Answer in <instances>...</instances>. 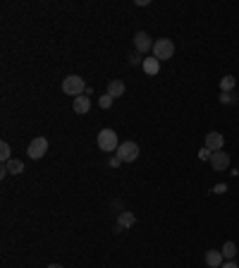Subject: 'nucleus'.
<instances>
[{
	"label": "nucleus",
	"instance_id": "f257e3e1",
	"mask_svg": "<svg viewBox=\"0 0 239 268\" xmlns=\"http://www.w3.org/2000/svg\"><path fill=\"white\" fill-rule=\"evenodd\" d=\"M98 148H101L103 153H115L117 151V146H119V141H117V134L112 130H101L98 132Z\"/></svg>",
	"mask_w": 239,
	"mask_h": 268
},
{
	"label": "nucleus",
	"instance_id": "f03ea898",
	"mask_svg": "<svg viewBox=\"0 0 239 268\" xmlns=\"http://www.w3.org/2000/svg\"><path fill=\"white\" fill-rule=\"evenodd\" d=\"M63 91L65 96H84V91H86V84H84L82 77H77V74H70V77H65L63 82Z\"/></svg>",
	"mask_w": 239,
	"mask_h": 268
},
{
	"label": "nucleus",
	"instance_id": "7ed1b4c3",
	"mask_svg": "<svg viewBox=\"0 0 239 268\" xmlns=\"http://www.w3.org/2000/svg\"><path fill=\"white\" fill-rule=\"evenodd\" d=\"M151 53H153V58L160 60V63H163V60H170V58L175 56V43H172L170 38H158L156 43H153V50H151Z\"/></svg>",
	"mask_w": 239,
	"mask_h": 268
},
{
	"label": "nucleus",
	"instance_id": "20e7f679",
	"mask_svg": "<svg viewBox=\"0 0 239 268\" xmlns=\"http://www.w3.org/2000/svg\"><path fill=\"white\" fill-rule=\"evenodd\" d=\"M115 156H117L122 163H134V160L139 158V144H134V141L119 144L117 151H115Z\"/></svg>",
	"mask_w": 239,
	"mask_h": 268
},
{
	"label": "nucleus",
	"instance_id": "39448f33",
	"mask_svg": "<svg viewBox=\"0 0 239 268\" xmlns=\"http://www.w3.org/2000/svg\"><path fill=\"white\" fill-rule=\"evenodd\" d=\"M48 153V139L46 137H36L27 148V156L31 160H38V158H43Z\"/></svg>",
	"mask_w": 239,
	"mask_h": 268
},
{
	"label": "nucleus",
	"instance_id": "423d86ee",
	"mask_svg": "<svg viewBox=\"0 0 239 268\" xmlns=\"http://www.w3.org/2000/svg\"><path fill=\"white\" fill-rule=\"evenodd\" d=\"M153 43H156V41H151V36H148L146 31H137V34H134V48H137L139 56L153 50Z\"/></svg>",
	"mask_w": 239,
	"mask_h": 268
},
{
	"label": "nucleus",
	"instance_id": "0eeeda50",
	"mask_svg": "<svg viewBox=\"0 0 239 268\" xmlns=\"http://www.w3.org/2000/svg\"><path fill=\"white\" fill-rule=\"evenodd\" d=\"M211 168L213 170H218V173H222V170L230 168V156L225 153V148H222V151H215V153L211 156Z\"/></svg>",
	"mask_w": 239,
	"mask_h": 268
},
{
	"label": "nucleus",
	"instance_id": "6e6552de",
	"mask_svg": "<svg viewBox=\"0 0 239 268\" xmlns=\"http://www.w3.org/2000/svg\"><path fill=\"white\" fill-rule=\"evenodd\" d=\"M206 148L213 151V153L225 148V139H222L220 132H208V134H206Z\"/></svg>",
	"mask_w": 239,
	"mask_h": 268
},
{
	"label": "nucleus",
	"instance_id": "1a4fd4ad",
	"mask_svg": "<svg viewBox=\"0 0 239 268\" xmlns=\"http://www.w3.org/2000/svg\"><path fill=\"white\" fill-rule=\"evenodd\" d=\"M137 223V218H134V213L132 211H122L117 216V228H115V232H122V230H129L132 225Z\"/></svg>",
	"mask_w": 239,
	"mask_h": 268
},
{
	"label": "nucleus",
	"instance_id": "9d476101",
	"mask_svg": "<svg viewBox=\"0 0 239 268\" xmlns=\"http://www.w3.org/2000/svg\"><path fill=\"white\" fill-rule=\"evenodd\" d=\"M72 108L77 115H86V113L91 111V98L89 96H77L72 101Z\"/></svg>",
	"mask_w": 239,
	"mask_h": 268
},
{
	"label": "nucleus",
	"instance_id": "9b49d317",
	"mask_svg": "<svg viewBox=\"0 0 239 268\" xmlns=\"http://www.w3.org/2000/svg\"><path fill=\"white\" fill-rule=\"evenodd\" d=\"M8 173H12V175H19V173H24V163H22L19 158H12V160H8V163H3V170H0V175H8Z\"/></svg>",
	"mask_w": 239,
	"mask_h": 268
},
{
	"label": "nucleus",
	"instance_id": "f8f14e48",
	"mask_svg": "<svg viewBox=\"0 0 239 268\" xmlns=\"http://www.w3.org/2000/svg\"><path fill=\"white\" fill-rule=\"evenodd\" d=\"M225 256H222V251L220 249H211V251H206V266H211V268H220L222 263H225Z\"/></svg>",
	"mask_w": 239,
	"mask_h": 268
},
{
	"label": "nucleus",
	"instance_id": "ddd939ff",
	"mask_svg": "<svg viewBox=\"0 0 239 268\" xmlns=\"http://www.w3.org/2000/svg\"><path fill=\"white\" fill-rule=\"evenodd\" d=\"M141 67H144V72L146 74H158L160 72V60H156V58L151 56V58H144V63H141Z\"/></svg>",
	"mask_w": 239,
	"mask_h": 268
},
{
	"label": "nucleus",
	"instance_id": "4468645a",
	"mask_svg": "<svg viewBox=\"0 0 239 268\" xmlns=\"http://www.w3.org/2000/svg\"><path fill=\"white\" fill-rule=\"evenodd\" d=\"M125 89H127V86H125V82H122V79H112V82L108 84V93H110L112 98L125 96Z\"/></svg>",
	"mask_w": 239,
	"mask_h": 268
},
{
	"label": "nucleus",
	"instance_id": "2eb2a0df",
	"mask_svg": "<svg viewBox=\"0 0 239 268\" xmlns=\"http://www.w3.org/2000/svg\"><path fill=\"white\" fill-rule=\"evenodd\" d=\"M220 251L225 259H234V256H237V244H234V242H225Z\"/></svg>",
	"mask_w": 239,
	"mask_h": 268
},
{
	"label": "nucleus",
	"instance_id": "dca6fc26",
	"mask_svg": "<svg viewBox=\"0 0 239 268\" xmlns=\"http://www.w3.org/2000/svg\"><path fill=\"white\" fill-rule=\"evenodd\" d=\"M234 77H230V74H227V77H222L220 79V89H222V93H230L232 89H234Z\"/></svg>",
	"mask_w": 239,
	"mask_h": 268
},
{
	"label": "nucleus",
	"instance_id": "f3484780",
	"mask_svg": "<svg viewBox=\"0 0 239 268\" xmlns=\"http://www.w3.org/2000/svg\"><path fill=\"white\" fill-rule=\"evenodd\" d=\"M0 160H3V163L12 160V151H10V144H8V141H3V144H0Z\"/></svg>",
	"mask_w": 239,
	"mask_h": 268
},
{
	"label": "nucleus",
	"instance_id": "a211bd4d",
	"mask_svg": "<svg viewBox=\"0 0 239 268\" xmlns=\"http://www.w3.org/2000/svg\"><path fill=\"white\" fill-rule=\"evenodd\" d=\"M112 101H115V98H112L110 93H105V96H101V101H98V105H101V108H110V105H112Z\"/></svg>",
	"mask_w": 239,
	"mask_h": 268
},
{
	"label": "nucleus",
	"instance_id": "6ab92c4d",
	"mask_svg": "<svg viewBox=\"0 0 239 268\" xmlns=\"http://www.w3.org/2000/svg\"><path fill=\"white\" fill-rule=\"evenodd\" d=\"M211 156H213V151H208L206 146H203L201 151H199V158H201V160H211Z\"/></svg>",
	"mask_w": 239,
	"mask_h": 268
},
{
	"label": "nucleus",
	"instance_id": "aec40b11",
	"mask_svg": "<svg viewBox=\"0 0 239 268\" xmlns=\"http://www.w3.org/2000/svg\"><path fill=\"white\" fill-rule=\"evenodd\" d=\"M213 192H215V194H225V192H227V187H225V185H215V187H213Z\"/></svg>",
	"mask_w": 239,
	"mask_h": 268
},
{
	"label": "nucleus",
	"instance_id": "412c9836",
	"mask_svg": "<svg viewBox=\"0 0 239 268\" xmlns=\"http://www.w3.org/2000/svg\"><path fill=\"white\" fill-rule=\"evenodd\" d=\"M129 63H132V65H139V63H144V60H141V56H139V53H134V56L129 58Z\"/></svg>",
	"mask_w": 239,
	"mask_h": 268
},
{
	"label": "nucleus",
	"instance_id": "4be33fe9",
	"mask_svg": "<svg viewBox=\"0 0 239 268\" xmlns=\"http://www.w3.org/2000/svg\"><path fill=\"white\" fill-rule=\"evenodd\" d=\"M119 163H122V160H119V158H117V156H112V158H110V168H117V166H119Z\"/></svg>",
	"mask_w": 239,
	"mask_h": 268
},
{
	"label": "nucleus",
	"instance_id": "5701e85b",
	"mask_svg": "<svg viewBox=\"0 0 239 268\" xmlns=\"http://www.w3.org/2000/svg\"><path fill=\"white\" fill-rule=\"evenodd\" d=\"M220 268H239L237 263H234V261H225V263H222Z\"/></svg>",
	"mask_w": 239,
	"mask_h": 268
},
{
	"label": "nucleus",
	"instance_id": "b1692460",
	"mask_svg": "<svg viewBox=\"0 0 239 268\" xmlns=\"http://www.w3.org/2000/svg\"><path fill=\"white\" fill-rule=\"evenodd\" d=\"M48 268H65V266H60V263H50Z\"/></svg>",
	"mask_w": 239,
	"mask_h": 268
}]
</instances>
